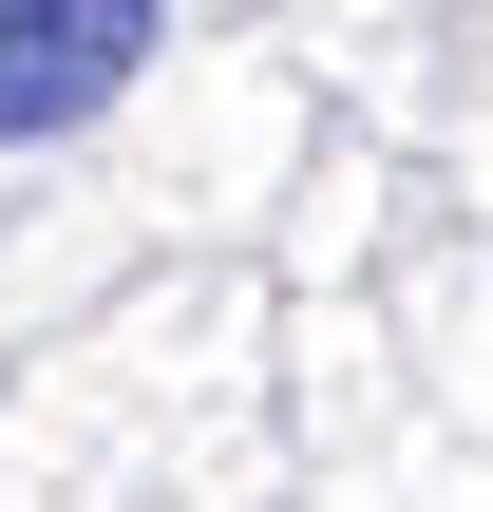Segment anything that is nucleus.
Instances as JSON below:
<instances>
[{
	"label": "nucleus",
	"instance_id": "obj_1",
	"mask_svg": "<svg viewBox=\"0 0 493 512\" xmlns=\"http://www.w3.org/2000/svg\"><path fill=\"white\" fill-rule=\"evenodd\" d=\"M152 38H171V0H0V152L95 133L152 76Z\"/></svg>",
	"mask_w": 493,
	"mask_h": 512
}]
</instances>
